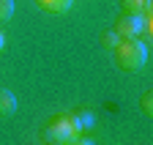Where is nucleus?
Returning <instances> with one entry per match:
<instances>
[{"label":"nucleus","mask_w":153,"mask_h":145,"mask_svg":"<svg viewBox=\"0 0 153 145\" xmlns=\"http://www.w3.org/2000/svg\"><path fill=\"white\" fill-rule=\"evenodd\" d=\"M150 3H153V0H120V8H123V14L142 16V14L150 11Z\"/></svg>","instance_id":"obj_4"},{"label":"nucleus","mask_w":153,"mask_h":145,"mask_svg":"<svg viewBox=\"0 0 153 145\" xmlns=\"http://www.w3.org/2000/svg\"><path fill=\"white\" fill-rule=\"evenodd\" d=\"M66 145H93V142L85 140V137H76V140H71V142H66Z\"/></svg>","instance_id":"obj_10"},{"label":"nucleus","mask_w":153,"mask_h":145,"mask_svg":"<svg viewBox=\"0 0 153 145\" xmlns=\"http://www.w3.org/2000/svg\"><path fill=\"white\" fill-rule=\"evenodd\" d=\"M14 112H16V99H14V93L6 90V88H0V118H11Z\"/></svg>","instance_id":"obj_5"},{"label":"nucleus","mask_w":153,"mask_h":145,"mask_svg":"<svg viewBox=\"0 0 153 145\" xmlns=\"http://www.w3.org/2000/svg\"><path fill=\"white\" fill-rule=\"evenodd\" d=\"M140 107H142V112H145V115H153V93H150V90H148V93H142Z\"/></svg>","instance_id":"obj_8"},{"label":"nucleus","mask_w":153,"mask_h":145,"mask_svg":"<svg viewBox=\"0 0 153 145\" xmlns=\"http://www.w3.org/2000/svg\"><path fill=\"white\" fill-rule=\"evenodd\" d=\"M14 16V0H0V22H8Z\"/></svg>","instance_id":"obj_7"},{"label":"nucleus","mask_w":153,"mask_h":145,"mask_svg":"<svg viewBox=\"0 0 153 145\" xmlns=\"http://www.w3.org/2000/svg\"><path fill=\"white\" fill-rule=\"evenodd\" d=\"M3 47H6V36L0 33V49H3Z\"/></svg>","instance_id":"obj_11"},{"label":"nucleus","mask_w":153,"mask_h":145,"mask_svg":"<svg viewBox=\"0 0 153 145\" xmlns=\"http://www.w3.org/2000/svg\"><path fill=\"white\" fill-rule=\"evenodd\" d=\"M82 132H85V129L79 126V120H76L74 112L55 115V118H49L47 126H44V134H47L49 140H57V142H71V140H76V137H82Z\"/></svg>","instance_id":"obj_2"},{"label":"nucleus","mask_w":153,"mask_h":145,"mask_svg":"<svg viewBox=\"0 0 153 145\" xmlns=\"http://www.w3.org/2000/svg\"><path fill=\"white\" fill-rule=\"evenodd\" d=\"M36 3L41 6L44 11H49V14H63V11L71 8L74 0H36Z\"/></svg>","instance_id":"obj_6"},{"label":"nucleus","mask_w":153,"mask_h":145,"mask_svg":"<svg viewBox=\"0 0 153 145\" xmlns=\"http://www.w3.org/2000/svg\"><path fill=\"white\" fill-rule=\"evenodd\" d=\"M118 41H120V39H118V36H115L112 30H107V33L101 36V47H104V49H112V47L118 44Z\"/></svg>","instance_id":"obj_9"},{"label":"nucleus","mask_w":153,"mask_h":145,"mask_svg":"<svg viewBox=\"0 0 153 145\" xmlns=\"http://www.w3.org/2000/svg\"><path fill=\"white\" fill-rule=\"evenodd\" d=\"M112 33L118 36V39H137L140 36V16L120 14L118 19H115V25H112Z\"/></svg>","instance_id":"obj_3"},{"label":"nucleus","mask_w":153,"mask_h":145,"mask_svg":"<svg viewBox=\"0 0 153 145\" xmlns=\"http://www.w3.org/2000/svg\"><path fill=\"white\" fill-rule=\"evenodd\" d=\"M112 58H115V66H118V68L137 71L148 60V47L140 39H120L118 44L112 47Z\"/></svg>","instance_id":"obj_1"},{"label":"nucleus","mask_w":153,"mask_h":145,"mask_svg":"<svg viewBox=\"0 0 153 145\" xmlns=\"http://www.w3.org/2000/svg\"><path fill=\"white\" fill-rule=\"evenodd\" d=\"M47 145H66V142H57V140H49Z\"/></svg>","instance_id":"obj_12"}]
</instances>
